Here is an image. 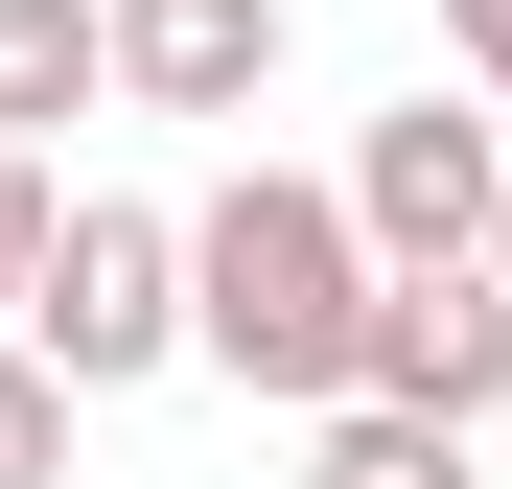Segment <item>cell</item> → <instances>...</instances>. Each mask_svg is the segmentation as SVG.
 Segmentation results:
<instances>
[{
	"label": "cell",
	"instance_id": "cell-1",
	"mask_svg": "<svg viewBox=\"0 0 512 489\" xmlns=\"http://www.w3.org/2000/svg\"><path fill=\"white\" fill-rule=\"evenodd\" d=\"M350 303H373V257H350V210H326L303 163H233L187 210V373L326 420V396H350Z\"/></svg>",
	"mask_w": 512,
	"mask_h": 489
},
{
	"label": "cell",
	"instance_id": "cell-2",
	"mask_svg": "<svg viewBox=\"0 0 512 489\" xmlns=\"http://www.w3.org/2000/svg\"><path fill=\"white\" fill-rule=\"evenodd\" d=\"M0 350H24L70 420H94V396H140V373H187V210L47 187V257H24V303H0Z\"/></svg>",
	"mask_w": 512,
	"mask_h": 489
},
{
	"label": "cell",
	"instance_id": "cell-3",
	"mask_svg": "<svg viewBox=\"0 0 512 489\" xmlns=\"http://www.w3.org/2000/svg\"><path fill=\"white\" fill-rule=\"evenodd\" d=\"M489 163H512V117H466V94H396L373 140H350V257L373 280H419V257H489Z\"/></svg>",
	"mask_w": 512,
	"mask_h": 489
},
{
	"label": "cell",
	"instance_id": "cell-4",
	"mask_svg": "<svg viewBox=\"0 0 512 489\" xmlns=\"http://www.w3.org/2000/svg\"><path fill=\"white\" fill-rule=\"evenodd\" d=\"M350 396H396V420H512V280L489 257H419V280H373L350 303Z\"/></svg>",
	"mask_w": 512,
	"mask_h": 489
},
{
	"label": "cell",
	"instance_id": "cell-5",
	"mask_svg": "<svg viewBox=\"0 0 512 489\" xmlns=\"http://www.w3.org/2000/svg\"><path fill=\"white\" fill-rule=\"evenodd\" d=\"M94 70L140 117H256L280 94V0H94Z\"/></svg>",
	"mask_w": 512,
	"mask_h": 489
},
{
	"label": "cell",
	"instance_id": "cell-6",
	"mask_svg": "<svg viewBox=\"0 0 512 489\" xmlns=\"http://www.w3.org/2000/svg\"><path fill=\"white\" fill-rule=\"evenodd\" d=\"M117 70H94V0H0V140L47 163V117H94Z\"/></svg>",
	"mask_w": 512,
	"mask_h": 489
},
{
	"label": "cell",
	"instance_id": "cell-7",
	"mask_svg": "<svg viewBox=\"0 0 512 489\" xmlns=\"http://www.w3.org/2000/svg\"><path fill=\"white\" fill-rule=\"evenodd\" d=\"M303 489H466V420H396V396H326V420H303Z\"/></svg>",
	"mask_w": 512,
	"mask_h": 489
},
{
	"label": "cell",
	"instance_id": "cell-8",
	"mask_svg": "<svg viewBox=\"0 0 512 489\" xmlns=\"http://www.w3.org/2000/svg\"><path fill=\"white\" fill-rule=\"evenodd\" d=\"M0 489H70V396H47L24 350H0Z\"/></svg>",
	"mask_w": 512,
	"mask_h": 489
},
{
	"label": "cell",
	"instance_id": "cell-9",
	"mask_svg": "<svg viewBox=\"0 0 512 489\" xmlns=\"http://www.w3.org/2000/svg\"><path fill=\"white\" fill-rule=\"evenodd\" d=\"M443 70H466V117H512V0H443Z\"/></svg>",
	"mask_w": 512,
	"mask_h": 489
},
{
	"label": "cell",
	"instance_id": "cell-10",
	"mask_svg": "<svg viewBox=\"0 0 512 489\" xmlns=\"http://www.w3.org/2000/svg\"><path fill=\"white\" fill-rule=\"evenodd\" d=\"M24 257H47V163L0 140V303H24Z\"/></svg>",
	"mask_w": 512,
	"mask_h": 489
},
{
	"label": "cell",
	"instance_id": "cell-11",
	"mask_svg": "<svg viewBox=\"0 0 512 489\" xmlns=\"http://www.w3.org/2000/svg\"><path fill=\"white\" fill-rule=\"evenodd\" d=\"M489 280H512V163H489Z\"/></svg>",
	"mask_w": 512,
	"mask_h": 489
}]
</instances>
